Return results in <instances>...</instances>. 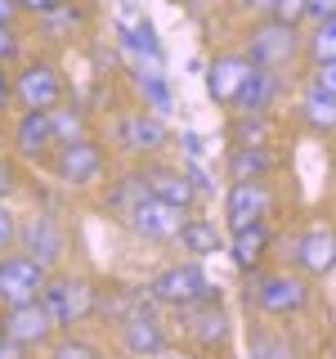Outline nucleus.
Wrapping results in <instances>:
<instances>
[{
  "mask_svg": "<svg viewBox=\"0 0 336 359\" xmlns=\"http://www.w3.org/2000/svg\"><path fill=\"white\" fill-rule=\"evenodd\" d=\"M246 59L255 67H269V72H283L305 54V36L296 32V22H283V18H260L251 22L246 32Z\"/></svg>",
  "mask_w": 336,
  "mask_h": 359,
  "instance_id": "obj_1",
  "label": "nucleus"
},
{
  "mask_svg": "<svg viewBox=\"0 0 336 359\" xmlns=\"http://www.w3.org/2000/svg\"><path fill=\"white\" fill-rule=\"evenodd\" d=\"M50 171H54V180H59L63 189H90V184L104 180L108 153H104V144H99L94 135H81V140H67V144H59V149L50 153Z\"/></svg>",
  "mask_w": 336,
  "mask_h": 359,
  "instance_id": "obj_2",
  "label": "nucleus"
},
{
  "mask_svg": "<svg viewBox=\"0 0 336 359\" xmlns=\"http://www.w3.org/2000/svg\"><path fill=\"white\" fill-rule=\"evenodd\" d=\"M148 297L157 306H175V310H188V306H202V301H220V292L211 287V278L202 274L197 261H184V265H166L162 274L148 283Z\"/></svg>",
  "mask_w": 336,
  "mask_h": 359,
  "instance_id": "obj_3",
  "label": "nucleus"
},
{
  "mask_svg": "<svg viewBox=\"0 0 336 359\" xmlns=\"http://www.w3.org/2000/svg\"><path fill=\"white\" fill-rule=\"evenodd\" d=\"M41 301L50 306L59 328H76V323H85L90 314L99 310V287L90 283L85 274H50Z\"/></svg>",
  "mask_w": 336,
  "mask_h": 359,
  "instance_id": "obj_4",
  "label": "nucleus"
},
{
  "mask_svg": "<svg viewBox=\"0 0 336 359\" xmlns=\"http://www.w3.org/2000/svg\"><path fill=\"white\" fill-rule=\"evenodd\" d=\"M67 99V86H63V72L54 67L50 59H27L14 72V104L18 108H36V112H50Z\"/></svg>",
  "mask_w": 336,
  "mask_h": 359,
  "instance_id": "obj_5",
  "label": "nucleus"
},
{
  "mask_svg": "<svg viewBox=\"0 0 336 359\" xmlns=\"http://www.w3.org/2000/svg\"><path fill=\"white\" fill-rule=\"evenodd\" d=\"M45 283H50V269L27 252H5L0 256V306H22V301H36Z\"/></svg>",
  "mask_w": 336,
  "mask_h": 359,
  "instance_id": "obj_6",
  "label": "nucleus"
},
{
  "mask_svg": "<svg viewBox=\"0 0 336 359\" xmlns=\"http://www.w3.org/2000/svg\"><path fill=\"white\" fill-rule=\"evenodd\" d=\"M0 332L9 337V341H18V346H50L54 341V332H59V323H54V314L50 306L36 297V301H22V306H5L0 310Z\"/></svg>",
  "mask_w": 336,
  "mask_h": 359,
  "instance_id": "obj_7",
  "label": "nucleus"
},
{
  "mask_svg": "<svg viewBox=\"0 0 336 359\" xmlns=\"http://www.w3.org/2000/svg\"><path fill=\"white\" fill-rule=\"evenodd\" d=\"M255 306H260L265 314H274V319L300 314L309 306L305 274H287V269H278V274H260V278H255Z\"/></svg>",
  "mask_w": 336,
  "mask_h": 359,
  "instance_id": "obj_8",
  "label": "nucleus"
},
{
  "mask_svg": "<svg viewBox=\"0 0 336 359\" xmlns=\"http://www.w3.org/2000/svg\"><path fill=\"white\" fill-rule=\"evenodd\" d=\"M269 216H274V194H269L265 180H233L229 194H224V224L246 229V224H260Z\"/></svg>",
  "mask_w": 336,
  "mask_h": 359,
  "instance_id": "obj_9",
  "label": "nucleus"
},
{
  "mask_svg": "<svg viewBox=\"0 0 336 359\" xmlns=\"http://www.w3.org/2000/svg\"><path fill=\"white\" fill-rule=\"evenodd\" d=\"M184 216H188V211H179V207H171V202H162V198H153V194H144L126 211V224L139 233V238H148V243H171V238H179Z\"/></svg>",
  "mask_w": 336,
  "mask_h": 359,
  "instance_id": "obj_10",
  "label": "nucleus"
},
{
  "mask_svg": "<svg viewBox=\"0 0 336 359\" xmlns=\"http://www.w3.org/2000/svg\"><path fill=\"white\" fill-rule=\"evenodd\" d=\"M251 59H246L242 50H229V54H216L206 67V95L216 99V108H233L246 86V76H251Z\"/></svg>",
  "mask_w": 336,
  "mask_h": 359,
  "instance_id": "obj_11",
  "label": "nucleus"
},
{
  "mask_svg": "<svg viewBox=\"0 0 336 359\" xmlns=\"http://www.w3.org/2000/svg\"><path fill=\"white\" fill-rule=\"evenodd\" d=\"M117 144H121L130 157H153V153H162V149H166V126H162V117H157V112H144V108L121 112V117H117Z\"/></svg>",
  "mask_w": 336,
  "mask_h": 359,
  "instance_id": "obj_12",
  "label": "nucleus"
},
{
  "mask_svg": "<svg viewBox=\"0 0 336 359\" xmlns=\"http://www.w3.org/2000/svg\"><path fill=\"white\" fill-rule=\"evenodd\" d=\"M18 243H22V252L36 256L45 269H54V265L63 261V252H67V233H63V224H59V220H50V216H36V220L18 224Z\"/></svg>",
  "mask_w": 336,
  "mask_h": 359,
  "instance_id": "obj_13",
  "label": "nucleus"
},
{
  "mask_svg": "<svg viewBox=\"0 0 336 359\" xmlns=\"http://www.w3.org/2000/svg\"><path fill=\"white\" fill-rule=\"evenodd\" d=\"M14 149H18V157H27V162H45V157L59 149L54 126H50V112H36V108H22L18 112V121H14Z\"/></svg>",
  "mask_w": 336,
  "mask_h": 359,
  "instance_id": "obj_14",
  "label": "nucleus"
},
{
  "mask_svg": "<svg viewBox=\"0 0 336 359\" xmlns=\"http://www.w3.org/2000/svg\"><path fill=\"white\" fill-rule=\"evenodd\" d=\"M117 328H121V351L134 355V359H157V355L166 351V328L153 319L148 310L126 314V319H121Z\"/></svg>",
  "mask_w": 336,
  "mask_h": 359,
  "instance_id": "obj_15",
  "label": "nucleus"
},
{
  "mask_svg": "<svg viewBox=\"0 0 336 359\" xmlns=\"http://www.w3.org/2000/svg\"><path fill=\"white\" fill-rule=\"evenodd\" d=\"M296 265L305 269L309 278L332 274L336 269V229H328V224H309V229L296 238Z\"/></svg>",
  "mask_w": 336,
  "mask_h": 359,
  "instance_id": "obj_16",
  "label": "nucleus"
},
{
  "mask_svg": "<svg viewBox=\"0 0 336 359\" xmlns=\"http://www.w3.org/2000/svg\"><path fill=\"white\" fill-rule=\"evenodd\" d=\"M224 171H229V180H269L278 171V153L265 144H229Z\"/></svg>",
  "mask_w": 336,
  "mask_h": 359,
  "instance_id": "obj_17",
  "label": "nucleus"
},
{
  "mask_svg": "<svg viewBox=\"0 0 336 359\" xmlns=\"http://www.w3.org/2000/svg\"><path fill=\"white\" fill-rule=\"evenodd\" d=\"M296 117L305 121L314 135H336V95L305 81V90H300V99H296Z\"/></svg>",
  "mask_w": 336,
  "mask_h": 359,
  "instance_id": "obj_18",
  "label": "nucleus"
},
{
  "mask_svg": "<svg viewBox=\"0 0 336 359\" xmlns=\"http://www.w3.org/2000/svg\"><path fill=\"white\" fill-rule=\"evenodd\" d=\"M144 184H148L153 198L171 202V207H179V211H188V207H193V198H197L193 184H188V175L175 171V166H144Z\"/></svg>",
  "mask_w": 336,
  "mask_h": 359,
  "instance_id": "obj_19",
  "label": "nucleus"
},
{
  "mask_svg": "<svg viewBox=\"0 0 336 359\" xmlns=\"http://www.w3.org/2000/svg\"><path fill=\"white\" fill-rule=\"evenodd\" d=\"M278 90H283V72H269V67H251V76H246L238 104L233 112H269L278 104Z\"/></svg>",
  "mask_w": 336,
  "mask_h": 359,
  "instance_id": "obj_20",
  "label": "nucleus"
},
{
  "mask_svg": "<svg viewBox=\"0 0 336 359\" xmlns=\"http://www.w3.org/2000/svg\"><path fill=\"white\" fill-rule=\"evenodd\" d=\"M269 243H274V233H269V224H246V229H233L229 238V256L238 269H260V261L269 256Z\"/></svg>",
  "mask_w": 336,
  "mask_h": 359,
  "instance_id": "obj_21",
  "label": "nucleus"
},
{
  "mask_svg": "<svg viewBox=\"0 0 336 359\" xmlns=\"http://www.w3.org/2000/svg\"><path fill=\"white\" fill-rule=\"evenodd\" d=\"M188 314H193L188 332H193V341H197V346L216 351V346L229 341V314L220 310V301H202V306H188Z\"/></svg>",
  "mask_w": 336,
  "mask_h": 359,
  "instance_id": "obj_22",
  "label": "nucleus"
},
{
  "mask_svg": "<svg viewBox=\"0 0 336 359\" xmlns=\"http://www.w3.org/2000/svg\"><path fill=\"white\" fill-rule=\"evenodd\" d=\"M179 247H184L193 261H202V256L224 252V233H220V224H216V220L184 216V224H179Z\"/></svg>",
  "mask_w": 336,
  "mask_h": 359,
  "instance_id": "obj_23",
  "label": "nucleus"
},
{
  "mask_svg": "<svg viewBox=\"0 0 336 359\" xmlns=\"http://www.w3.org/2000/svg\"><path fill=\"white\" fill-rule=\"evenodd\" d=\"M274 135H278V121L269 112H238L229 121V144H265V149H274Z\"/></svg>",
  "mask_w": 336,
  "mask_h": 359,
  "instance_id": "obj_24",
  "label": "nucleus"
},
{
  "mask_svg": "<svg viewBox=\"0 0 336 359\" xmlns=\"http://www.w3.org/2000/svg\"><path fill=\"white\" fill-rule=\"evenodd\" d=\"M41 22V32L50 41H67V36H76V32L90 22V14H85V5L81 0H67V5H59L54 14H45V18H36Z\"/></svg>",
  "mask_w": 336,
  "mask_h": 359,
  "instance_id": "obj_25",
  "label": "nucleus"
},
{
  "mask_svg": "<svg viewBox=\"0 0 336 359\" xmlns=\"http://www.w3.org/2000/svg\"><path fill=\"white\" fill-rule=\"evenodd\" d=\"M139 95H144V108H153L157 117L175 108V95H171V86H166L162 67H144L139 63Z\"/></svg>",
  "mask_w": 336,
  "mask_h": 359,
  "instance_id": "obj_26",
  "label": "nucleus"
},
{
  "mask_svg": "<svg viewBox=\"0 0 336 359\" xmlns=\"http://www.w3.org/2000/svg\"><path fill=\"white\" fill-rule=\"evenodd\" d=\"M50 126H54V140L67 144V140H81V135H90V117H85V108H76V104H63L59 108H50Z\"/></svg>",
  "mask_w": 336,
  "mask_h": 359,
  "instance_id": "obj_27",
  "label": "nucleus"
},
{
  "mask_svg": "<svg viewBox=\"0 0 336 359\" xmlns=\"http://www.w3.org/2000/svg\"><path fill=\"white\" fill-rule=\"evenodd\" d=\"M305 59H309V63H328V59H336V18L309 22V36H305Z\"/></svg>",
  "mask_w": 336,
  "mask_h": 359,
  "instance_id": "obj_28",
  "label": "nucleus"
},
{
  "mask_svg": "<svg viewBox=\"0 0 336 359\" xmlns=\"http://www.w3.org/2000/svg\"><path fill=\"white\" fill-rule=\"evenodd\" d=\"M144 194H148V184H144V171H134V175H121V180H117V189L108 194V202L121 211V216H126V211H130Z\"/></svg>",
  "mask_w": 336,
  "mask_h": 359,
  "instance_id": "obj_29",
  "label": "nucleus"
},
{
  "mask_svg": "<svg viewBox=\"0 0 336 359\" xmlns=\"http://www.w3.org/2000/svg\"><path fill=\"white\" fill-rule=\"evenodd\" d=\"M50 359H104V351L85 337H59V341H50Z\"/></svg>",
  "mask_w": 336,
  "mask_h": 359,
  "instance_id": "obj_30",
  "label": "nucleus"
},
{
  "mask_svg": "<svg viewBox=\"0 0 336 359\" xmlns=\"http://www.w3.org/2000/svg\"><path fill=\"white\" fill-rule=\"evenodd\" d=\"M18 59H22V32H18V22H0V63L14 67Z\"/></svg>",
  "mask_w": 336,
  "mask_h": 359,
  "instance_id": "obj_31",
  "label": "nucleus"
},
{
  "mask_svg": "<svg viewBox=\"0 0 336 359\" xmlns=\"http://www.w3.org/2000/svg\"><path fill=\"white\" fill-rule=\"evenodd\" d=\"M305 0H265V18H283V22H300Z\"/></svg>",
  "mask_w": 336,
  "mask_h": 359,
  "instance_id": "obj_32",
  "label": "nucleus"
},
{
  "mask_svg": "<svg viewBox=\"0 0 336 359\" xmlns=\"http://www.w3.org/2000/svg\"><path fill=\"white\" fill-rule=\"evenodd\" d=\"M14 243H18V220H14V211L0 202V256L14 252Z\"/></svg>",
  "mask_w": 336,
  "mask_h": 359,
  "instance_id": "obj_33",
  "label": "nucleus"
},
{
  "mask_svg": "<svg viewBox=\"0 0 336 359\" xmlns=\"http://www.w3.org/2000/svg\"><path fill=\"white\" fill-rule=\"evenodd\" d=\"M305 22H323V18H336V0H305Z\"/></svg>",
  "mask_w": 336,
  "mask_h": 359,
  "instance_id": "obj_34",
  "label": "nucleus"
},
{
  "mask_svg": "<svg viewBox=\"0 0 336 359\" xmlns=\"http://www.w3.org/2000/svg\"><path fill=\"white\" fill-rule=\"evenodd\" d=\"M59 5H67V0H18V9L27 18H45V14H54Z\"/></svg>",
  "mask_w": 336,
  "mask_h": 359,
  "instance_id": "obj_35",
  "label": "nucleus"
},
{
  "mask_svg": "<svg viewBox=\"0 0 336 359\" xmlns=\"http://www.w3.org/2000/svg\"><path fill=\"white\" fill-rule=\"evenodd\" d=\"M309 81L336 95V59H328V63H314V76H309Z\"/></svg>",
  "mask_w": 336,
  "mask_h": 359,
  "instance_id": "obj_36",
  "label": "nucleus"
},
{
  "mask_svg": "<svg viewBox=\"0 0 336 359\" xmlns=\"http://www.w3.org/2000/svg\"><path fill=\"white\" fill-rule=\"evenodd\" d=\"M9 108H14V72L0 63V117H5Z\"/></svg>",
  "mask_w": 336,
  "mask_h": 359,
  "instance_id": "obj_37",
  "label": "nucleus"
},
{
  "mask_svg": "<svg viewBox=\"0 0 336 359\" xmlns=\"http://www.w3.org/2000/svg\"><path fill=\"white\" fill-rule=\"evenodd\" d=\"M184 175H188V184H193V194H211V189H216V184L206 180V171H202L197 162H188V166H184Z\"/></svg>",
  "mask_w": 336,
  "mask_h": 359,
  "instance_id": "obj_38",
  "label": "nucleus"
},
{
  "mask_svg": "<svg viewBox=\"0 0 336 359\" xmlns=\"http://www.w3.org/2000/svg\"><path fill=\"white\" fill-rule=\"evenodd\" d=\"M14 184H18V175H14V166H9V162H0V202H5L9 194H14Z\"/></svg>",
  "mask_w": 336,
  "mask_h": 359,
  "instance_id": "obj_39",
  "label": "nucleus"
},
{
  "mask_svg": "<svg viewBox=\"0 0 336 359\" xmlns=\"http://www.w3.org/2000/svg\"><path fill=\"white\" fill-rule=\"evenodd\" d=\"M184 153L193 157V162H202V153H206V144H202L197 130H184Z\"/></svg>",
  "mask_w": 336,
  "mask_h": 359,
  "instance_id": "obj_40",
  "label": "nucleus"
},
{
  "mask_svg": "<svg viewBox=\"0 0 336 359\" xmlns=\"http://www.w3.org/2000/svg\"><path fill=\"white\" fill-rule=\"evenodd\" d=\"M0 359H27V346H18V341H9L5 332H0Z\"/></svg>",
  "mask_w": 336,
  "mask_h": 359,
  "instance_id": "obj_41",
  "label": "nucleus"
},
{
  "mask_svg": "<svg viewBox=\"0 0 336 359\" xmlns=\"http://www.w3.org/2000/svg\"><path fill=\"white\" fill-rule=\"evenodd\" d=\"M18 0H0V22H18Z\"/></svg>",
  "mask_w": 336,
  "mask_h": 359,
  "instance_id": "obj_42",
  "label": "nucleus"
},
{
  "mask_svg": "<svg viewBox=\"0 0 336 359\" xmlns=\"http://www.w3.org/2000/svg\"><path fill=\"white\" fill-rule=\"evenodd\" d=\"M157 359H188V355H175V351H162V355H157Z\"/></svg>",
  "mask_w": 336,
  "mask_h": 359,
  "instance_id": "obj_43",
  "label": "nucleus"
},
{
  "mask_svg": "<svg viewBox=\"0 0 336 359\" xmlns=\"http://www.w3.org/2000/svg\"><path fill=\"white\" fill-rule=\"evenodd\" d=\"M121 5H139V0H121Z\"/></svg>",
  "mask_w": 336,
  "mask_h": 359,
  "instance_id": "obj_44",
  "label": "nucleus"
},
{
  "mask_svg": "<svg viewBox=\"0 0 336 359\" xmlns=\"http://www.w3.org/2000/svg\"><path fill=\"white\" fill-rule=\"evenodd\" d=\"M0 310H5V306H0Z\"/></svg>",
  "mask_w": 336,
  "mask_h": 359,
  "instance_id": "obj_45",
  "label": "nucleus"
}]
</instances>
